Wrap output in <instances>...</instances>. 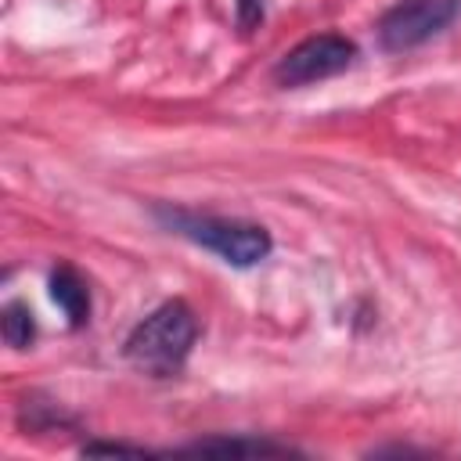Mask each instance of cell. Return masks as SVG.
Masks as SVG:
<instances>
[{
	"instance_id": "cell-7",
	"label": "cell",
	"mask_w": 461,
	"mask_h": 461,
	"mask_svg": "<svg viewBox=\"0 0 461 461\" xmlns=\"http://www.w3.org/2000/svg\"><path fill=\"white\" fill-rule=\"evenodd\" d=\"M191 454H245V457H256V454H288V447L281 443H267V439H198L194 447H187Z\"/></svg>"
},
{
	"instance_id": "cell-9",
	"label": "cell",
	"mask_w": 461,
	"mask_h": 461,
	"mask_svg": "<svg viewBox=\"0 0 461 461\" xmlns=\"http://www.w3.org/2000/svg\"><path fill=\"white\" fill-rule=\"evenodd\" d=\"M83 454H144V447H126V443H86Z\"/></svg>"
},
{
	"instance_id": "cell-4",
	"label": "cell",
	"mask_w": 461,
	"mask_h": 461,
	"mask_svg": "<svg viewBox=\"0 0 461 461\" xmlns=\"http://www.w3.org/2000/svg\"><path fill=\"white\" fill-rule=\"evenodd\" d=\"M457 14V0H400L378 22V40L385 50H411L447 29Z\"/></svg>"
},
{
	"instance_id": "cell-6",
	"label": "cell",
	"mask_w": 461,
	"mask_h": 461,
	"mask_svg": "<svg viewBox=\"0 0 461 461\" xmlns=\"http://www.w3.org/2000/svg\"><path fill=\"white\" fill-rule=\"evenodd\" d=\"M4 342L11 346V349H29L32 346V339H36V321H32V310L25 306V303H7L4 306Z\"/></svg>"
},
{
	"instance_id": "cell-1",
	"label": "cell",
	"mask_w": 461,
	"mask_h": 461,
	"mask_svg": "<svg viewBox=\"0 0 461 461\" xmlns=\"http://www.w3.org/2000/svg\"><path fill=\"white\" fill-rule=\"evenodd\" d=\"M198 339V317L191 313L187 303L169 299L158 310H151L130 335H126V360L137 371L148 375H176L184 367V360L191 357V346Z\"/></svg>"
},
{
	"instance_id": "cell-2",
	"label": "cell",
	"mask_w": 461,
	"mask_h": 461,
	"mask_svg": "<svg viewBox=\"0 0 461 461\" xmlns=\"http://www.w3.org/2000/svg\"><path fill=\"white\" fill-rule=\"evenodd\" d=\"M162 223L176 230L180 238L209 249L230 267H256L270 256L274 241L259 223L227 220V216H205V212H184V209H158Z\"/></svg>"
},
{
	"instance_id": "cell-8",
	"label": "cell",
	"mask_w": 461,
	"mask_h": 461,
	"mask_svg": "<svg viewBox=\"0 0 461 461\" xmlns=\"http://www.w3.org/2000/svg\"><path fill=\"white\" fill-rule=\"evenodd\" d=\"M263 22V0H238V25L252 32Z\"/></svg>"
},
{
	"instance_id": "cell-3",
	"label": "cell",
	"mask_w": 461,
	"mask_h": 461,
	"mask_svg": "<svg viewBox=\"0 0 461 461\" xmlns=\"http://www.w3.org/2000/svg\"><path fill=\"white\" fill-rule=\"evenodd\" d=\"M357 58V43L339 36V32H321L310 36L303 43H295L292 50H285L274 65V83L277 86H310L321 79H331L339 72H346Z\"/></svg>"
},
{
	"instance_id": "cell-5",
	"label": "cell",
	"mask_w": 461,
	"mask_h": 461,
	"mask_svg": "<svg viewBox=\"0 0 461 461\" xmlns=\"http://www.w3.org/2000/svg\"><path fill=\"white\" fill-rule=\"evenodd\" d=\"M50 299L58 303V310L68 317L72 328H83L90 321V292H86V281L72 267L61 263L50 270Z\"/></svg>"
}]
</instances>
